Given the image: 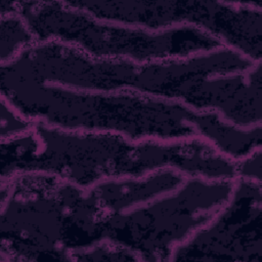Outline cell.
Instances as JSON below:
<instances>
[{
    "instance_id": "obj_2",
    "label": "cell",
    "mask_w": 262,
    "mask_h": 262,
    "mask_svg": "<svg viewBox=\"0 0 262 262\" xmlns=\"http://www.w3.org/2000/svg\"><path fill=\"white\" fill-rule=\"evenodd\" d=\"M0 162L1 182L19 174L42 173L83 189L105 179L141 178L166 168L209 180L236 178L235 162L202 137L131 141L117 133L71 131L42 121L1 141Z\"/></svg>"
},
{
    "instance_id": "obj_1",
    "label": "cell",
    "mask_w": 262,
    "mask_h": 262,
    "mask_svg": "<svg viewBox=\"0 0 262 262\" xmlns=\"http://www.w3.org/2000/svg\"><path fill=\"white\" fill-rule=\"evenodd\" d=\"M1 81L135 92L217 112L239 128L261 123V61L225 46L186 58L136 63L92 58L57 41L38 42L1 66Z\"/></svg>"
},
{
    "instance_id": "obj_4",
    "label": "cell",
    "mask_w": 262,
    "mask_h": 262,
    "mask_svg": "<svg viewBox=\"0 0 262 262\" xmlns=\"http://www.w3.org/2000/svg\"><path fill=\"white\" fill-rule=\"evenodd\" d=\"M19 14L37 43L57 41L96 59H127L136 63L186 58L224 45L207 32L179 26L151 32L98 20L67 2H16Z\"/></svg>"
},
{
    "instance_id": "obj_9",
    "label": "cell",
    "mask_w": 262,
    "mask_h": 262,
    "mask_svg": "<svg viewBox=\"0 0 262 262\" xmlns=\"http://www.w3.org/2000/svg\"><path fill=\"white\" fill-rule=\"evenodd\" d=\"M70 261H138L140 257L133 251L110 242H100L90 248L71 252Z\"/></svg>"
},
{
    "instance_id": "obj_8",
    "label": "cell",
    "mask_w": 262,
    "mask_h": 262,
    "mask_svg": "<svg viewBox=\"0 0 262 262\" xmlns=\"http://www.w3.org/2000/svg\"><path fill=\"white\" fill-rule=\"evenodd\" d=\"M37 43L34 35L19 14L1 16V64L12 61L23 50Z\"/></svg>"
},
{
    "instance_id": "obj_3",
    "label": "cell",
    "mask_w": 262,
    "mask_h": 262,
    "mask_svg": "<svg viewBox=\"0 0 262 262\" xmlns=\"http://www.w3.org/2000/svg\"><path fill=\"white\" fill-rule=\"evenodd\" d=\"M1 95L24 117L71 131L111 132L131 141L202 137L238 161L261 146V124L239 128L217 112L135 92H90L50 84L1 82Z\"/></svg>"
},
{
    "instance_id": "obj_6",
    "label": "cell",
    "mask_w": 262,
    "mask_h": 262,
    "mask_svg": "<svg viewBox=\"0 0 262 262\" xmlns=\"http://www.w3.org/2000/svg\"><path fill=\"white\" fill-rule=\"evenodd\" d=\"M98 20L159 32L192 26L254 62L261 61L262 12L259 2L67 1Z\"/></svg>"
},
{
    "instance_id": "obj_10",
    "label": "cell",
    "mask_w": 262,
    "mask_h": 262,
    "mask_svg": "<svg viewBox=\"0 0 262 262\" xmlns=\"http://www.w3.org/2000/svg\"><path fill=\"white\" fill-rule=\"evenodd\" d=\"M1 141L12 139L32 129L35 120L18 113L4 97L1 98Z\"/></svg>"
},
{
    "instance_id": "obj_7",
    "label": "cell",
    "mask_w": 262,
    "mask_h": 262,
    "mask_svg": "<svg viewBox=\"0 0 262 262\" xmlns=\"http://www.w3.org/2000/svg\"><path fill=\"white\" fill-rule=\"evenodd\" d=\"M171 260L262 262L261 182L236 178L226 204L173 249Z\"/></svg>"
},
{
    "instance_id": "obj_11",
    "label": "cell",
    "mask_w": 262,
    "mask_h": 262,
    "mask_svg": "<svg viewBox=\"0 0 262 262\" xmlns=\"http://www.w3.org/2000/svg\"><path fill=\"white\" fill-rule=\"evenodd\" d=\"M261 148L255 149L247 157L235 161L236 178L261 182Z\"/></svg>"
},
{
    "instance_id": "obj_5",
    "label": "cell",
    "mask_w": 262,
    "mask_h": 262,
    "mask_svg": "<svg viewBox=\"0 0 262 262\" xmlns=\"http://www.w3.org/2000/svg\"><path fill=\"white\" fill-rule=\"evenodd\" d=\"M233 181L189 177L174 191L111 214L105 237L143 261L171 260L173 249L208 224L226 204Z\"/></svg>"
}]
</instances>
